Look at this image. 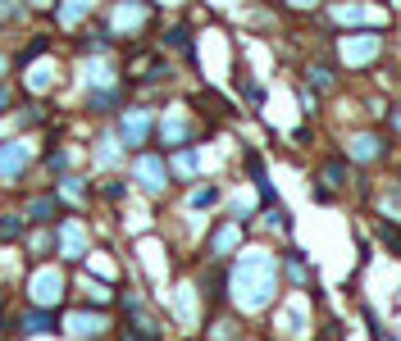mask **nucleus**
I'll use <instances>...</instances> for the list:
<instances>
[{
	"label": "nucleus",
	"mask_w": 401,
	"mask_h": 341,
	"mask_svg": "<svg viewBox=\"0 0 401 341\" xmlns=\"http://www.w3.org/2000/svg\"><path fill=\"white\" fill-rule=\"evenodd\" d=\"M228 287H233V300L242 309H269L274 296H279V264H274L269 250H246L242 259L233 264V278H228Z\"/></svg>",
	"instance_id": "obj_1"
},
{
	"label": "nucleus",
	"mask_w": 401,
	"mask_h": 341,
	"mask_svg": "<svg viewBox=\"0 0 401 341\" xmlns=\"http://www.w3.org/2000/svg\"><path fill=\"white\" fill-rule=\"evenodd\" d=\"M374 55H378V37H369V32L342 37V60H347V64H369Z\"/></svg>",
	"instance_id": "obj_11"
},
{
	"label": "nucleus",
	"mask_w": 401,
	"mask_h": 341,
	"mask_svg": "<svg viewBox=\"0 0 401 341\" xmlns=\"http://www.w3.org/2000/svg\"><path fill=\"white\" fill-rule=\"evenodd\" d=\"M119 136H101V146H96V164L101 169H110V164H119Z\"/></svg>",
	"instance_id": "obj_21"
},
{
	"label": "nucleus",
	"mask_w": 401,
	"mask_h": 341,
	"mask_svg": "<svg viewBox=\"0 0 401 341\" xmlns=\"http://www.w3.org/2000/svg\"><path fill=\"white\" fill-rule=\"evenodd\" d=\"M46 123V105H27L23 110V128H42Z\"/></svg>",
	"instance_id": "obj_28"
},
{
	"label": "nucleus",
	"mask_w": 401,
	"mask_h": 341,
	"mask_svg": "<svg viewBox=\"0 0 401 341\" xmlns=\"http://www.w3.org/2000/svg\"><path fill=\"white\" fill-rule=\"evenodd\" d=\"M123 105V91L119 86H91V96H87V110L91 114H114Z\"/></svg>",
	"instance_id": "obj_14"
},
{
	"label": "nucleus",
	"mask_w": 401,
	"mask_h": 341,
	"mask_svg": "<svg viewBox=\"0 0 401 341\" xmlns=\"http://www.w3.org/2000/svg\"><path fill=\"white\" fill-rule=\"evenodd\" d=\"M215 341H237V328L233 323H215Z\"/></svg>",
	"instance_id": "obj_33"
},
{
	"label": "nucleus",
	"mask_w": 401,
	"mask_h": 341,
	"mask_svg": "<svg viewBox=\"0 0 401 341\" xmlns=\"http://www.w3.org/2000/svg\"><path fill=\"white\" fill-rule=\"evenodd\" d=\"M27 232V219H23V210H9V214H0V241H18Z\"/></svg>",
	"instance_id": "obj_16"
},
{
	"label": "nucleus",
	"mask_w": 401,
	"mask_h": 341,
	"mask_svg": "<svg viewBox=\"0 0 401 341\" xmlns=\"http://www.w3.org/2000/svg\"><path fill=\"white\" fill-rule=\"evenodd\" d=\"M132 178H137V187L146 191V196H165L169 164L160 160V155H137V160H132Z\"/></svg>",
	"instance_id": "obj_7"
},
{
	"label": "nucleus",
	"mask_w": 401,
	"mask_h": 341,
	"mask_svg": "<svg viewBox=\"0 0 401 341\" xmlns=\"http://www.w3.org/2000/svg\"><path fill=\"white\" fill-rule=\"evenodd\" d=\"M105 200H123V182H105Z\"/></svg>",
	"instance_id": "obj_35"
},
{
	"label": "nucleus",
	"mask_w": 401,
	"mask_h": 341,
	"mask_svg": "<svg viewBox=\"0 0 401 341\" xmlns=\"http://www.w3.org/2000/svg\"><path fill=\"white\" fill-rule=\"evenodd\" d=\"M55 250H60L64 264H82V259L91 255V250H87V228H82L78 219H69V214H64L60 228H55Z\"/></svg>",
	"instance_id": "obj_4"
},
{
	"label": "nucleus",
	"mask_w": 401,
	"mask_h": 341,
	"mask_svg": "<svg viewBox=\"0 0 401 341\" xmlns=\"http://www.w3.org/2000/svg\"><path fill=\"white\" fill-rule=\"evenodd\" d=\"M397 5H401V0H397Z\"/></svg>",
	"instance_id": "obj_42"
},
{
	"label": "nucleus",
	"mask_w": 401,
	"mask_h": 341,
	"mask_svg": "<svg viewBox=\"0 0 401 341\" xmlns=\"http://www.w3.org/2000/svg\"><path fill=\"white\" fill-rule=\"evenodd\" d=\"M64 291H69V278H64V269H32V278H27V300H32L37 309H55L64 305Z\"/></svg>",
	"instance_id": "obj_2"
},
{
	"label": "nucleus",
	"mask_w": 401,
	"mask_h": 341,
	"mask_svg": "<svg viewBox=\"0 0 401 341\" xmlns=\"http://www.w3.org/2000/svg\"><path fill=\"white\" fill-rule=\"evenodd\" d=\"M342 178H347V164H329L324 169V182H333V187H342Z\"/></svg>",
	"instance_id": "obj_31"
},
{
	"label": "nucleus",
	"mask_w": 401,
	"mask_h": 341,
	"mask_svg": "<svg viewBox=\"0 0 401 341\" xmlns=\"http://www.w3.org/2000/svg\"><path fill=\"white\" fill-rule=\"evenodd\" d=\"M393 205H397V210H401V187H397V191H393Z\"/></svg>",
	"instance_id": "obj_39"
},
{
	"label": "nucleus",
	"mask_w": 401,
	"mask_h": 341,
	"mask_svg": "<svg viewBox=\"0 0 401 341\" xmlns=\"http://www.w3.org/2000/svg\"><path fill=\"white\" fill-rule=\"evenodd\" d=\"M60 328H64L69 337H78V341H101L110 323H105L101 309H69V314L60 319Z\"/></svg>",
	"instance_id": "obj_8"
},
{
	"label": "nucleus",
	"mask_w": 401,
	"mask_h": 341,
	"mask_svg": "<svg viewBox=\"0 0 401 341\" xmlns=\"http://www.w3.org/2000/svg\"><path fill=\"white\" fill-rule=\"evenodd\" d=\"M397 128H401V110H397Z\"/></svg>",
	"instance_id": "obj_41"
},
{
	"label": "nucleus",
	"mask_w": 401,
	"mask_h": 341,
	"mask_svg": "<svg viewBox=\"0 0 401 341\" xmlns=\"http://www.w3.org/2000/svg\"><path fill=\"white\" fill-rule=\"evenodd\" d=\"M51 246H55V241H51V232H46V228H37V232H32V241H27V250H32V259L51 255Z\"/></svg>",
	"instance_id": "obj_25"
},
{
	"label": "nucleus",
	"mask_w": 401,
	"mask_h": 341,
	"mask_svg": "<svg viewBox=\"0 0 401 341\" xmlns=\"http://www.w3.org/2000/svg\"><path fill=\"white\" fill-rule=\"evenodd\" d=\"M87 300H91V305H110V300H114V291L105 287V282H87Z\"/></svg>",
	"instance_id": "obj_27"
},
{
	"label": "nucleus",
	"mask_w": 401,
	"mask_h": 341,
	"mask_svg": "<svg viewBox=\"0 0 401 341\" xmlns=\"http://www.w3.org/2000/svg\"><path fill=\"white\" fill-rule=\"evenodd\" d=\"M18 333L23 337H51L60 333V319H55V309H23V319H18Z\"/></svg>",
	"instance_id": "obj_10"
},
{
	"label": "nucleus",
	"mask_w": 401,
	"mask_h": 341,
	"mask_svg": "<svg viewBox=\"0 0 401 341\" xmlns=\"http://www.w3.org/2000/svg\"><path fill=\"white\" fill-rule=\"evenodd\" d=\"M383 155V136H356V160H378Z\"/></svg>",
	"instance_id": "obj_23"
},
{
	"label": "nucleus",
	"mask_w": 401,
	"mask_h": 341,
	"mask_svg": "<svg viewBox=\"0 0 401 341\" xmlns=\"http://www.w3.org/2000/svg\"><path fill=\"white\" fill-rule=\"evenodd\" d=\"M46 164H51V173L69 169V150H51V155H46Z\"/></svg>",
	"instance_id": "obj_32"
},
{
	"label": "nucleus",
	"mask_w": 401,
	"mask_h": 341,
	"mask_svg": "<svg viewBox=\"0 0 401 341\" xmlns=\"http://www.w3.org/2000/svg\"><path fill=\"white\" fill-rule=\"evenodd\" d=\"M160 136H165V146L183 150V146H187V114L183 110H169L165 119H160Z\"/></svg>",
	"instance_id": "obj_13"
},
{
	"label": "nucleus",
	"mask_w": 401,
	"mask_h": 341,
	"mask_svg": "<svg viewBox=\"0 0 401 341\" xmlns=\"http://www.w3.org/2000/svg\"><path fill=\"white\" fill-rule=\"evenodd\" d=\"M114 41H119V37L110 32V23H105V27H91V32H87V41H82V51H91V55H96V51H110Z\"/></svg>",
	"instance_id": "obj_19"
},
{
	"label": "nucleus",
	"mask_w": 401,
	"mask_h": 341,
	"mask_svg": "<svg viewBox=\"0 0 401 341\" xmlns=\"http://www.w3.org/2000/svg\"><path fill=\"white\" fill-rule=\"evenodd\" d=\"M96 5H101V0H60V5H55V18H60L64 32H73V27H78L82 18L96 14Z\"/></svg>",
	"instance_id": "obj_12"
},
{
	"label": "nucleus",
	"mask_w": 401,
	"mask_h": 341,
	"mask_svg": "<svg viewBox=\"0 0 401 341\" xmlns=\"http://www.w3.org/2000/svg\"><path fill=\"white\" fill-rule=\"evenodd\" d=\"M333 14H338V23H360V18H369V9L365 5H338Z\"/></svg>",
	"instance_id": "obj_26"
},
{
	"label": "nucleus",
	"mask_w": 401,
	"mask_h": 341,
	"mask_svg": "<svg viewBox=\"0 0 401 341\" xmlns=\"http://www.w3.org/2000/svg\"><path fill=\"white\" fill-rule=\"evenodd\" d=\"M155 132V114L146 110V105H128V110L119 114V141L128 146V150H137V146H146V136Z\"/></svg>",
	"instance_id": "obj_5"
},
{
	"label": "nucleus",
	"mask_w": 401,
	"mask_h": 341,
	"mask_svg": "<svg viewBox=\"0 0 401 341\" xmlns=\"http://www.w3.org/2000/svg\"><path fill=\"white\" fill-rule=\"evenodd\" d=\"M37 150L27 136H9V141H0V187H18V178H23L27 169H32Z\"/></svg>",
	"instance_id": "obj_3"
},
{
	"label": "nucleus",
	"mask_w": 401,
	"mask_h": 341,
	"mask_svg": "<svg viewBox=\"0 0 401 341\" xmlns=\"http://www.w3.org/2000/svg\"><path fill=\"white\" fill-rule=\"evenodd\" d=\"M23 219H27V228H46V223H60V219H64L60 196H55V191H46V196H32V200L23 205Z\"/></svg>",
	"instance_id": "obj_9"
},
{
	"label": "nucleus",
	"mask_w": 401,
	"mask_h": 341,
	"mask_svg": "<svg viewBox=\"0 0 401 341\" xmlns=\"http://www.w3.org/2000/svg\"><path fill=\"white\" fill-rule=\"evenodd\" d=\"M288 5H292V9H314L319 0H288Z\"/></svg>",
	"instance_id": "obj_37"
},
{
	"label": "nucleus",
	"mask_w": 401,
	"mask_h": 341,
	"mask_svg": "<svg viewBox=\"0 0 401 341\" xmlns=\"http://www.w3.org/2000/svg\"><path fill=\"white\" fill-rule=\"evenodd\" d=\"M55 196H60V205H64V200L82 205V200H87V182H82V178H60V187H55Z\"/></svg>",
	"instance_id": "obj_18"
},
{
	"label": "nucleus",
	"mask_w": 401,
	"mask_h": 341,
	"mask_svg": "<svg viewBox=\"0 0 401 341\" xmlns=\"http://www.w3.org/2000/svg\"><path fill=\"white\" fill-rule=\"evenodd\" d=\"M9 105H14V91H9V86L0 82V114H9Z\"/></svg>",
	"instance_id": "obj_34"
},
{
	"label": "nucleus",
	"mask_w": 401,
	"mask_h": 341,
	"mask_svg": "<svg viewBox=\"0 0 401 341\" xmlns=\"http://www.w3.org/2000/svg\"><path fill=\"white\" fill-rule=\"evenodd\" d=\"M237 237H242V223H219V228H215V237H210V255H215V259H224L228 250L237 246Z\"/></svg>",
	"instance_id": "obj_15"
},
{
	"label": "nucleus",
	"mask_w": 401,
	"mask_h": 341,
	"mask_svg": "<svg viewBox=\"0 0 401 341\" xmlns=\"http://www.w3.org/2000/svg\"><path fill=\"white\" fill-rule=\"evenodd\" d=\"M32 9H55V0H27Z\"/></svg>",
	"instance_id": "obj_38"
},
{
	"label": "nucleus",
	"mask_w": 401,
	"mask_h": 341,
	"mask_svg": "<svg viewBox=\"0 0 401 341\" xmlns=\"http://www.w3.org/2000/svg\"><path fill=\"white\" fill-rule=\"evenodd\" d=\"M151 18L146 0H114V14H110V32L114 37H137Z\"/></svg>",
	"instance_id": "obj_6"
},
{
	"label": "nucleus",
	"mask_w": 401,
	"mask_h": 341,
	"mask_svg": "<svg viewBox=\"0 0 401 341\" xmlns=\"http://www.w3.org/2000/svg\"><path fill=\"white\" fill-rule=\"evenodd\" d=\"M0 319H5V291H0Z\"/></svg>",
	"instance_id": "obj_40"
},
{
	"label": "nucleus",
	"mask_w": 401,
	"mask_h": 341,
	"mask_svg": "<svg viewBox=\"0 0 401 341\" xmlns=\"http://www.w3.org/2000/svg\"><path fill=\"white\" fill-rule=\"evenodd\" d=\"M215 200H219V187H200L196 196H192V205H196V210H205V205H215Z\"/></svg>",
	"instance_id": "obj_30"
},
{
	"label": "nucleus",
	"mask_w": 401,
	"mask_h": 341,
	"mask_svg": "<svg viewBox=\"0 0 401 341\" xmlns=\"http://www.w3.org/2000/svg\"><path fill=\"white\" fill-rule=\"evenodd\" d=\"M310 86H319V91H329V86H333V73H329L324 64H314V68H310Z\"/></svg>",
	"instance_id": "obj_29"
},
{
	"label": "nucleus",
	"mask_w": 401,
	"mask_h": 341,
	"mask_svg": "<svg viewBox=\"0 0 401 341\" xmlns=\"http://www.w3.org/2000/svg\"><path fill=\"white\" fill-rule=\"evenodd\" d=\"M165 46H169V51H187V55H192V32H187V27H169Z\"/></svg>",
	"instance_id": "obj_24"
},
{
	"label": "nucleus",
	"mask_w": 401,
	"mask_h": 341,
	"mask_svg": "<svg viewBox=\"0 0 401 341\" xmlns=\"http://www.w3.org/2000/svg\"><path fill=\"white\" fill-rule=\"evenodd\" d=\"M119 341H146V337H137L132 328H119Z\"/></svg>",
	"instance_id": "obj_36"
},
{
	"label": "nucleus",
	"mask_w": 401,
	"mask_h": 341,
	"mask_svg": "<svg viewBox=\"0 0 401 341\" xmlns=\"http://www.w3.org/2000/svg\"><path fill=\"white\" fill-rule=\"evenodd\" d=\"M46 51H51V37H32V46H23V51L14 55V64H18V68H27L32 60H42Z\"/></svg>",
	"instance_id": "obj_20"
},
{
	"label": "nucleus",
	"mask_w": 401,
	"mask_h": 341,
	"mask_svg": "<svg viewBox=\"0 0 401 341\" xmlns=\"http://www.w3.org/2000/svg\"><path fill=\"white\" fill-rule=\"evenodd\" d=\"M174 173H178V178H196V150H192V146L174 150Z\"/></svg>",
	"instance_id": "obj_22"
},
{
	"label": "nucleus",
	"mask_w": 401,
	"mask_h": 341,
	"mask_svg": "<svg viewBox=\"0 0 401 341\" xmlns=\"http://www.w3.org/2000/svg\"><path fill=\"white\" fill-rule=\"evenodd\" d=\"M27 14H32V5H27V0H0V27L23 23Z\"/></svg>",
	"instance_id": "obj_17"
}]
</instances>
